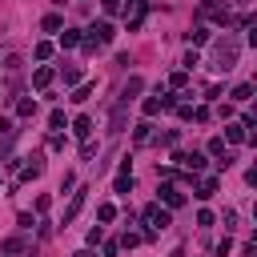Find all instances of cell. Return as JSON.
Masks as SVG:
<instances>
[{
    "instance_id": "1",
    "label": "cell",
    "mask_w": 257,
    "mask_h": 257,
    "mask_svg": "<svg viewBox=\"0 0 257 257\" xmlns=\"http://www.w3.org/2000/svg\"><path fill=\"white\" fill-rule=\"evenodd\" d=\"M145 221H149V229H169V225H173V213L161 209V205H149V209H145Z\"/></svg>"
},
{
    "instance_id": "2",
    "label": "cell",
    "mask_w": 257,
    "mask_h": 257,
    "mask_svg": "<svg viewBox=\"0 0 257 257\" xmlns=\"http://www.w3.org/2000/svg\"><path fill=\"white\" fill-rule=\"evenodd\" d=\"M233 64H237V40H225V44L217 48V68H221V72H229Z\"/></svg>"
},
{
    "instance_id": "3",
    "label": "cell",
    "mask_w": 257,
    "mask_h": 257,
    "mask_svg": "<svg viewBox=\"0 0 257 257\" xmlns=\"http://www.w3.org/2000/svg\"><path fill=\"white\" fill-rule=\"evenodd\" d=\"M173 161L181 169H189V173H201L205 169V153H173Z\"/></svg>"
},
{
    "instance_id": "4",
    "label": "cell",
    "mask_w": 257,
    "mask_h": 257,
    "mask_svg": "<svg viewBox=\"0 0 257 257\" xmlns=\"http://www.w3.org/2000/svg\"><path fill=\"white\" fill-rule=\"evenodd\" d=\"M72 137H76V141H88V137H92V116L80 112V116L72 120Z\"/></svg>"
},
{
    "instance_id": "5",
    "label": "cell",
    "mask_w": 257,
    "mask_h": 257,
    "mask_svg": "<svg viewBox=\"0 0 257 257\" xmlns=\"http://www.w3.org/2000/svg\"><path fill=\"white\" fill-rule=\"evenodd\" d=\"M161 201H165L169 209H181V205H185V193H181L177 185H165V189H161Z\"/></svg>"
},
{
    "instance_id": "6",
    "label": "cell",
    "mask_w": 257,
    "mask_h": 257,
    "mask_svg": "<svg viewBox=\"0 0 257 257\" xmlns=\"http://www.w3.org/2000/svg\"><path fill=\"white\" fill-rule=\"evenodd\" d=\"M88 32H92V36H96V40H100V44H108V40H112V36H116V28H112V24H108V20H96V24H92V28H88Z\"/></svg>"
},
{
    "instance_id": "7",
    "label": "cell",
    "mask_w": 257,
    "mask_h": 257,
    "mask_svg": "<svg viewBox=\"0 0 257 257\" xmlns=\"http://www.w3.org/2000/svg\"><path fill=\"white\" fill-rule=\"evenodd\" d=\"M56 44H60V48H76V44H80V28H64V32H56Z\"/></svg>"
},
{
    "instance_id": "8",
    "label": "cell",
    "mask_w": 257,
    "mask_h": 257,
    "mask_svg": "<svg viewBox=\"0 0 257 257\" xmlns=\"http://www.w3.org/2000/svg\"><path fill=\"white\" fill-rule=\"evenodd\" d=\"M80 209H84V193H72V205H68V209H64V229H68V225H72V217H76V213H80Z\"/></svg>"
},
{
    "instance_id": "9",
    "label": "cell",
    "mask_w": 257,
    "mask_h": 257,
    "mask_svg": "<svg viewBox=\"0 0 257 257\" xmlns=\"http://www.w3.org/2000/svg\"><path fill=\"white\" fill-rule=\"evenodd\" d=\"M141 88H145V80H141V76H128V84H124V96H120V104H128V100H133V96H137Z\"/></svg>"
},
{
    "instance_id": "10",
    "label": "cell",
    "mask_w": 257,
    "mask_h": 257,
    "mask_svg": "<svg viewBox=\"0 0 257 257\" xmlns=\"http://www.w3.org/2000/svg\"><path fill=\"white\" fill-rule=\"evenodd\" d=\"M213 193H217V177H205V181L197 185V201H209Z\"/></svg>"
},
{
    "instance_id": "11",
    "label": "cell",
    "mask_w": 257,
    "mask_h": 257,
    "mask_svg": "<svg viewBox=\"0 0 257 257\" xmlns=\"http://www.w3.org/2000/svg\"><path fill=\"white\" fill-rule=\"evenodd\" d=\"M52 76H56L52 68H36V72H32V84H36V88H48V84H52Z\"/></svg>"
},
{
    "instance_id": "12",
    "label": "cell",
    "mask_w": 257,
    "mask_h": 257,
    "mask_svg": "<svg viewBox=\"0 0 257 257\" xmlns=\"http://www.w3.org/2000/svg\"><path fill=\"white\" fill-rule=\"evenodd\" d=\"M133 141H137V145H149V141H153V124H149V120H141V124H137V133H133Z\"/></svg>"
},
{
    "instance_id": "13",
    "label": "cell",
    "mask_w": 257,
    "mask_h": 257,
    "mask_svg": "<svg viewBox=\"0 0 257 257\" xmlns=\"http://www.w3.org/2000/svg\"><path fill=\"white\" fill-rule=\"evenodd\" d=\"M221 141H233V145H241V141H249V133H245V128H241V124H229V128H225V137H221Z\"/></svg>"
},
{
    "instance_id": "14",
    "label": "cell",
    "mask_w": 257,
    "mask_h": 257,
    "mask_svg": "<svg viewBox=\"0 0 257 257\" xmlns=\"http://www.w3.org/2000/svg\"><path fill=\"white\" fill-rule=\"evenodd\" d=\"M112 189H116V193H128V189H133V169H120V177L112 181Z\"/></svg>"
},
{
    "instance_id": "15",
    "label": "cell",
    "mask_w": 257,
    "mask_h": 257,
    "mask_svg": "<svg viewBox=\"0 0 257 257\" xmlns=\"http://www.w3.org/2000/svg\"><path fill=\"white\" fill-rule=\"evenodd\" d=\"M60 76H64V84H76L84 72H80V64H64V68H60Z\"/></svg>"
},
{
    "instance_id": "16",
    "label": "cell",
    "mask_w": 257,
    "mask_h": 257,
    "mask_svg": "<svg viewBox=\"0 0 257 257\" xmlns=\"http://www.w3.org/2000/svg\"><path fill=\"white\" fill-rule=\"evenodd\" d=\"M181 64H185V72H193V68L201 64V52H197V48H189V52L181 56Z\"/></svg>"
},
{
    "instance_id": "17",
    "label": "cell",
    "mask_w": 257,
    "mask_h": 257,
    "mask_svg": "<svg viewBox=\"0 0 257 257\" xmlns=\"http://www.w3.org/2000/svg\"><path fill=\"white\" fill-rule=\"evenodd\" d=\"M92 88H96V80H88V84H80V88L72 92V100H76V104H84V100L92 96Z\"/></svg>"
},
{
    "instance_id": "18",
    "label": "cell",
    "mask_w": 257,
    "mask_h": 257,
    "mask_svg": "<svg viewBox=\"0 0 257 257\" xmlns=\"http://www.w3.org/2000/svg\"><path fill=\"white\" fill-rule=\"evenodd\" d=\"M16 112H20V116H36V100H32V96H20Z\"/></svg>"
},
{
    "instance_id": "19",
    "label": "cell",
    "mask_w": 257,
    "mask_h": 257,
    "mask_svg": "<svg viewBox=\"0 0 257 257\" xmlns=\"http://www.w3.org/2000/svg\"><path fill=\"white\" fill-rule=\"evenodd\" d=\"M60 28H64V20H60L56 12H48V16H44V32H60Z\"/></svg>"
},
{
    "instance_id": "20",
    "label": "cell",
    "mask_w": 257,
    "mask_h": 257,
    "mask_svg": "<svg viewBox=\"0 0 257 257\" xmlns=\"http://www.w3.org/2000/svg\"><path fill=\"white\" fill-rule=\"evenodd\" d=\"M189 40H193V44H209V28H205V24H197V28L189 32Z\"/></svg>"
},
{
    "instance_id": "21",
    "label": "cell",
    "mask_w": 257,
    "mask_h": 257,
    "mask_svg": "<svg viewBox=\"0 0 257 257\" xmlns=\"http://www.w3.org/2000/svg\"><path fill=\"white\" fill-rule=\"evenodd\" d=\"M141 112H145V116H157V112H161V100H157V96H149V100L141 104Z\"/></svg>"
},
{
    "instance_id": "22",
    "label": "cell",
    "mask_w": 257,
    "mask_h": 257,
    "mask_svg": "<svg viewBox=\"0 0 257 257\" xmlns=\"http://www.w3.org/2000/svg\"><path fill=\"white\" fill-rule=\"evenodd\" d=\"M48 124H52V128H56V133H60V128H64V124H68V120H64V112H60V108H52V112H48Z\"/></svg>"
},
{
    "instance_id": "23",
    "label": "cell",
    "mask_w": 257,
    "mask_h": 257,
    "mask_svg": "<svg viewBox=\"0 0 257 257\" xmlns=\"http://www.w3.org/2000/svg\"><path fill=\"white\" fill-rule=\"evenodd\" d=\"M100 8H104V16H116V12H124V4H120V0H100Z\"/></svg>"
},
{
    "instance_id": "24",
    "label": "cell",
    "mask_w": 257,
    "mask_h": 257,
    "mask_svg": "<svg viewBox=\"0 0 257 257\" xmlns=\"http://www.w3.org/2000/svg\"><path fill=\"white\" fill-rule=\"evenodd\" d=\"M249 96H253V84H237L233 88V100H249Z\"/></svg>"
},
{
    "instance_id": "25",
    "label": "cell",
    "mask_w": 257,
    "mask_h": 257,
    "mask_svg": "<svg viewBox=\"0 0 257 257\" xmlns=\"http://www.w3.org/2000/svg\"><path fill=\"white\" fill-rule=\"evenodd\" d=\"M48 56H52V44L40 40V44H36V60H48Z\"/></svg>"
},
{
    "instance_id": "26",
    "label": "cell",
    "mask_w": 257,
    "mask_h": 257,
    "mask_svg": "<svg viewBox=\"0 0 257 257\" xmlns=\"http://www.w3.org/2000/svg\"><path fill=\"white\" fill-rule=\"evenodd\" d=\"M96 217H100V221H112V217H116V205H100Z\"/></svg>"
},
{
    "instance_id": "27",
    "label": "cell",
    "mask_w": 257,
    "mask_h": 257,
    "mask_svg": "<svg viewBox=\"0 0 257 257\" xmlns=\"http://www.w3.org/2000/svg\"><path fill=\"white\" fill-rule=\"evenodd\" d=\"M185 80H189V72H185V68H181V72H173V76H169V84H173V88H181V84H185Z\"/></svg>"
},
{
    "instance_id": "28",
    "label": "cell",
    "mask_w": 257,
    "mask_h": 257,
    "mask_svg": "<svg viewBox=\"0 0 257 257\" xmlns=\"http://www.w3.org/2000/svg\"><path fill=\"white\" fill-rule=\"evenodd\" d=\"M173 108H177V116H181V120H193V104H173Z\"/></svg>"
},
{
    "instance_id": "29",
    "label": "cell",
    "mask_w": 257,
    "mask_h": 257,
    "mask_svg": "<svg viewBox=\"0 0 257 257\" xmlns=\"http://www.w3.org/2000/svg\"><path fill=\"white\" fill-rule=\"evenodd\" d=\"M48 149H56V153H60V149H64V133H52V137H48Z\"/></svg>"
},
{
    "instance_id": "30",
    "label": "cell",
    "mask_w": 257,
    "mask_h": 257,
    "mask_svg": "<svg viewBox=\"0 0 257 257\" xmlns=\"http://www.w3.org/2000/svg\"><path fill=\"white\" fill-rule=\"evenodd\" d=\"M209 153H213V157H221V153H225V141H221V137H213V141H209Z\"/></svg>"
},
{
    "instance_id": "31",
    "label": "cell",
    "mask_w": 257,
    "mask_h": 257,
    "mask_svg": "<svg viewBox=\"0 0 257 257\" xmlns=\"http://www.w3.org/2000/svg\"><path fill=\"white\" fill-rule=\"evenodd\" d=\"M197 225H201V229H209V225H213V213H209V209H201V213H197Z\"/></svg>"
},
{
    "instance_id": "32",
    "label": "cell",
    "mask_w": 257,
    "mask_h": 257,
    "mask_svg": "<svg viewBox=\"0 0 257 257\" xmlns=\"http://www.w3.org/2000/svg\"><path fill=\"white\" fill-rule=\"evenodd\" d=\"M229 249H233V237H221V241H217V257H225Z\"/></svg>"
},
{
    "instance_id": "33",
    "label": "cell",
    "mask_w": 257,
    "mask_h": 257,
    "mask_svg": "<svg viewBox=\"0 0 257 257\" xmlns=\"http://www.w3.org/2000/svg\"><path fill=\"white\" fill-rule=\"evenodd\" d=\"M72 185H76V177H72V173H64V177H60V193H68Z\"/></svg>"
},
{
    "instance_id": "34",
    "label": "cell",
    "mask_w": 257,
    "mask_h": 257,
    "mask_svg": "<svg viewBox=\"0 0 257 257\" xmlns=\"http://www.w3.org/2000/svg\"><path fill=\"white\" fill-rule=\"evenodd\" d=\"M137 241H141V237H137V233H124V237H120V249H133V245H137Z\"/></svg>"
},
{
    "instance_id": "35",
    "label": "cell",
    "mask_w": 257,
    "mask_h": 257,
    "mask_svg": "<svg viewBox=\"0 0 257 257\" xmlns=\"http://www.w3.org/2000/svg\"><path fill=\"white\" fill-rule=\"evenodd\" d=\"M0 137H12V120L8 116H0Z\"/></svg>"
},
{
    "instance_id": "36",
    "label": "cell",
    "mask_w": 257,
    "mask_h": 257,
    "mask_svg": "<svg viewBox=\"0 0 257 257\" xmlns=\"http://www.w3.org/2000/svg\"><path fill=\"white\" fill-rule=\"evenodd\" d=\"M72 257H92V253H88V249H76V253H72Z\"/></svg>"
}]
</instances>
